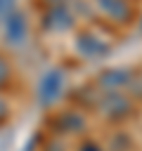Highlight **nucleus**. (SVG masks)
<instances>
[{
  "label": "nucleus",
  "instance_id": "obj_4",
  "mask_svg": "<svg viewBox=\"0 0 142 151\" xmlns=\"http://www.w3.org/2000/svg\"><path fill=\"white\" fill-rule=\"evenodd\" d=\"M21 26H24V21H21V17H19V14H14V17H12L9 21H7V35H12L9 40H12L14 45L24 40V38H21V35H24V31H21Z\"/></svg>",
  "mask_w": 142,
  "mask_h": 151
},
{
  "label": "nucleus",
  "instance_id": "obj_2",
  "mask_svg": "<svg viewBox=\"0 0 142 151\" xmlns=\"http://www.w3.org/2000/svg\"><path fill=\"white\" fill-rule=\"evenodd\" d=\"M128 109H130L128 99L123 94H118V92H106L104 99H102V111L109 118H121V116H125Z\"/></svg>",
  "mask_w": 142,
  "mask_h": 151
},
{
  "label": "nucleus",
  "instance_id": "obj_5",
  "mask_svg": "<svg viewBox=\"0 0 142 151\" xmlns=\"http://www.w3.org/2000/svg\"><path fill=\"white\" fill-rule=\"evenodd\" d=\"M7 73H9V71H7V64H5L2 59H0V85H2L5 80H7Z\"/></svg>",
  "mask_w": 142,
  "mask_h": 151
},
{
  "label": "nucleus",
  "instance_id": "obj_3",
  "mask_svg": "<svg viewBox=\"0 0 142 151\" xmlns=\"http://www.w3.org/2000/svg\"><path fill=\"white\" fill-rule=\"evenodd\" d=\"M128 83V76L125 71H109V73H102V85L104 87H111V90H118Z\"/></svg>",
  "mask_w": 142,
  "mask_h": 151
},
{
  "label": "nucleus",
  "instance_id": "obj_1",
  "mask_svg": "<svg viewBox=\"0 0 142 151\" xmlns=\"http://www.w3.org/2000/svg\"><path fill=\"white\" fill-rule=\"evenodd\" d=\"M62 85H64V78H62L59 71L45 73V78L40 80V99H43L45 104L54 101V99L59 97V92H62Z\"/></svg>",
  "mask_w": 142,
  "mask_h": 151
},
{
  "label": "nucleus",
  "instance_id": "obj_6",
  "mask_svg": "<svg viewBox=\"0 0 142 151\" xmlns=\"http://www.w3.org/2000/svg\"><path fill=\"white\" fill-rule=\"evenodd\" d=\"M2 118H5V101L0 99V120H2Z\"/></svg>",
  "mask_w": 142,
  "mask_h": 151
}]
</instances>
